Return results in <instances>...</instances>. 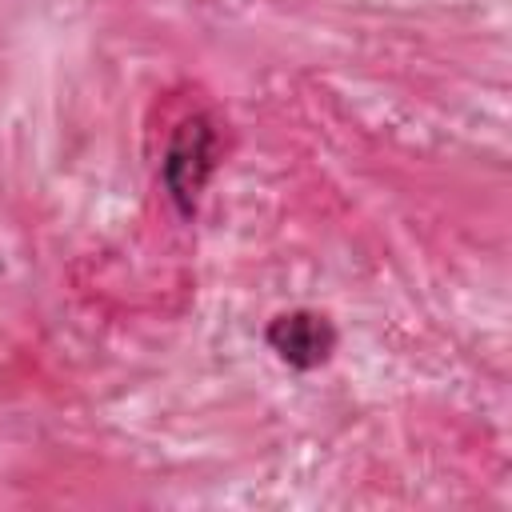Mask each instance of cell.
<instances>
[{"instance_id": "obj_2", "label": "cell", "mask_w": 512, "mask_h": 512, "mask_svg": "<svg viewBox=\"0 0 512 512\" xmlns=\"http://www.w3.org/2000/svg\"><path fill=\"white\" fill-rule=\"evenodd\" d=\"M264 344L276 352L280 364H288L296 372H316L332 360L340 332H336L332 316L320 308H288L264 324Z\"/></svg>"}, {"instance_id": "obj_1", "label": "cell", "mask_w": 512, "mask_h": 512, "mask_svg": "<svg viewBox=\"0 0 512 512\" xmlns=\"http://www.w3.org/2000/svg\"><path fill=\"white\" fill-rule=\"evenodd\" d=\"M216 168H220V132H216L212 116L192 112V116L176 120V128L168 132L164 156H160V180L180 216H188V220L196 216L200 192L208 188Z\"/></svg>"}]
</instances>
